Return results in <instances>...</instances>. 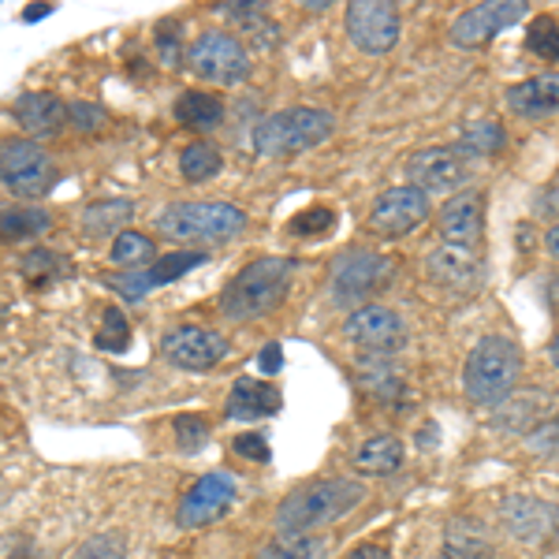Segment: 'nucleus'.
<instances>
[{
  "label": "nucleus",
  "mask_w": 559,
  "mask_h": 559,
  "mask_svg": "<svg viewBox=\"0 0 559 559\" xmlns=\"http://www.w3.org/2000/svg\"><path fill=\"white\" fill-rule=\"evenodd\" d=\"M75 559H128V540L120 534H97L79 548Z\"/></svg>",
  "instance_id": "nucleus-35"
},
{
  "label": "nucleus",
  "mask_w": 559,
  "mask_h": 559,
  "mask_svg": "<svg viewBox=\"0 0 559 559\" xmlns=\"http://www.w3.org/2000/svg\"><path fill=\"white\" fill-rule=\"evenodd\" d=\"M366 500V485L350 477H321L313 485H302L280 503L276 530L280 534H313L332 522L347 519Z\"/></svg>",
  "instance_id": "nucleus-2"
},
{
  "label": "nucleus",
  "mask_w": 559,
  "mask_h": 559,
  "mask_svg": "<svg viewBox=\"0 0 559 559\" xmlns=\"http://www.w3.org/2000/svg\"><path fill=\"white\" fill-rule=\"evenodd\" d=\"M437 228H440V239H444L452 250H466V254H474L485 239V198L477 191L455 194L452 202L440 210Z\"/></svg>",
  "instance_id": "nucleus-15"
},
{
  "label": "nucleus",
  "mask_w": 559,
  "mask_h": 559,
  "mask_svg": "<svg viewBox=\"0 0 559 559\" xmlns=\"http://www.w3.org/2000/svg\"><path fill=\"white\" fill-rule=\"evenodd\" d=\"M403 466V440L400 437H388V432H381V437H369L366 444H358L355 452V471L358 474H395Z\"/></svg>",
  "instance_id": "nucleus-25"
},
{
  "label": "nucleus",
  "mask_w": 559,
  "mask_h": 559,
  "mask_svg": "<svg viewBox=\"0 0 559 559\" xmlns=\"http://www.w3.org/2000/svg\"><path fill=\"white\" fill-rule=\"evenodd\" d=\"M247 224L250 216L231 202H176L157 216V231L176 242H228Z\"/></svg>",
  "instance_id": "nucleus-5"
},
{
  "label": "nucleus",
  "mask_w": 559,
  "mask_h": 559,
  "mask_svg": "<svg viewBox=\"0 0 559 559\" xmlns=\"http://www.w3.org/2000/svg\"><path fill=\"white\" fill-rule=\"evenodd\" d=\"M426 273L444 287H455V292H474L477 280H481V265L466 254V250H452V247H440L432 250L426 261Z\"/></svg>",
  "instance_id": "nucleus-21"
},
{
  "label": "nucleus",
  "mask_w": 559,
  "mask_h": 559,
  "mask_svg": "<svg viewBox=\"0 0 559 559\" xmlns=\"http://www.w3.org/2000/svg\"><path fill=\"white\" fill-rule=\"evenodd\" d=\"M503 146H508V134H503V128L496 120H474V123H466V131H463V139H459V146L455 153L459 157H489V153H500Z\"/></svg>",
  "instance_id": "nucleus-28"
},
{
  "label": "nucleus",
  "mask_w": 559,
  "mask_h": 559,
  "mask_svg": "<svg viewBox=\"0 0 559 559\" xmlns=\"http://www.w3.org/2000/svg\"><path fill=\"white\" fill-rule=\"evenodd\" d=\"M176 120L187 123L191 131H216L224 120V102L216 94H202V90H187L176 102Z\"/></svg>",
  "instance_id": "nucleus-26"
},
{
  "label": "nucleus",
  "mask_w": 559,
  "mask_h": 559,
  "mask_svg": "<svg viewBox=\"0 0 559 559\" xmlns=\"http://www.w3.org/2000/svg\"><path fill=\"white\" fill-rule=\"evenodd\" d=\"M205 261H210V254H202V250H173V254H160V258L146 269L150 292H153V287L176 284L179 276H187L191 269L205 265Z\"/></svg>",
  "instance_id": "nucleus-27"
},
{
  "label": "nucleus",
  "mask_w": 559,
  "mask_h": 559,
  "mask_svg": "<svg viewBox=\"0 0 559 559\" xmlns=\"http://www.w3.org/2000/svg\"><path fill=\"white\" fill-rule=\"evenodd\" d=\"M187 64H191L198 79L216 86H236L250 75V57L242 49V41L224 31L198 34V41L187 49Z\"/></svg>",
  "instance_id": "nucleus-8"
},
{
  "label": "nucleus",
  "mask_w": 559,
  "mask_h": 559,
  "mask_svg": "<svg viewBox=\"0 0 559 559\" xmlns=\"http://www.w3.org/2000/svg\"><path fill=\"white\" fill-rule=\"evenodd\" d=\"M508 108L522 120H548L559 108V75L548 71V75H534L526 83L508 86Z\"/></svg>",
  "instance_id": "nucleus-18"
},
{
  "label": "nucleus",
  "mask_w": 559,
  "mask_h": 559,
  "mask_svg": "<svg viewBox=\"0 0 559 559\" xmlns=\"http://www.w3.org/2000/svg\"><path fill=\"white\" fill-rule=\"evenodd\" d=\"M52 12V4H45V8H26L23 12V23H34V20H45V15Z\"/></svg>",
  "instance_id": "nucleus-44"
},
{
  "label": "nucleus",
  "mask_w": 559,
  "mask_h": 559,
  "mask_svg": "<svg viewBox=\"0 0 559 559\" xmlns=\"http://www.w3.org/2000/svg\"><path fill=\"white\" fill-rule=\"evenodd\" d=\"M258 559H324V540L313 534H280L261 548Z\"/></svg>",
  "instance_id": "nucleus-29"
},
{
  "label": "nucleus",
  "mask_w": 559,
  "mask_h": 559,
  "mask_svg": "<svg viewBox=\"0 0 559 559\" xmlns=\"http://www.w3.org/2000/svg\"><path fill=\"white\" fill-rule=\"evenodd\" d=\"M231 452L239 459H250V463H269L273 452H269V440L261 437V432H239L236 440H231Z\"/></svg>",
  "instance_id": "nucleus-40"
},
{
  "label": "nucleus",
  "mask_w": 559,
  "mask_h": 559,
  "mask_svg": "<svg viewBox=\"0 0 559 559\" xmlns=\"http://www.w3.org/2000/svg\"><path fill=\"white\" fill-rule=\"evenodd\" d=\"M94 344H97V350H108V355H120V350L131 347V324L123 318L120 306H108L102 313V329H97Z\"/></svg>",
  "instance_id": "nucleus-32"
},
{
  "label": "nucleus",
  "mask_w": 559,
  "mask_h": 559,
  "mask_svg": "<svg viewBox=\"0 0 559 559\" xmlns=\"http://www.w3.org/2000/svg\"><path fill=\"white\" fill-rule=\"evenodd\" d=\"M503 522H508V530L519 540L537 545V540H545L552 534L556 511H552V503H540L534 496H511V500H503Z\"/></svg>",
  "instance_id": "nucleus-20"
},
{
  "label": "nucleus",
  "mask_w": 559,
  "mask_h": 559,
  "mask_svg": "<svg viewBox=\"0 0 559 559\" xmlns=\"http://www.w3.org/2000/svg\"><path fill=\"white\" fill-rule=\"evenodd\" d=\"M444 559H492V534L477 519H452L444 530Z\"/></svg>",
  "instance_id": "nucleus-22"
},
{
  "label": "nucleus",
  "mask_w": 559,
  "mask_h": 559,
  "mask_svg": "<svg viewBox=\"0 0 559 559\" xmlns=\"http://www.w3.org/2000/svg\"><path fill=\"white\" fill-rule=\"evenodd\" d=\"M332 131H336V116L329 108H280L254 128V150L261 157H295V153L318 150L321 142H329Z\"/></svg>",
  "instance_id": "nucleus-4"
},
{
  "label": "nucleus",
  "mask_w": 559,
  "mask_h": 559,
  "mask_svg": "<svg viewBox=\"0 0 559 559\" xmlns=\"http://www.w3.org/2000/svg\"><path fill=\"white\" fill-rule=\"evenodd\" d=\"M344 332L362 355L388 358L407 344V324H403V318L395 310H388V306H358L347 318Z\"/></svg>",
  "instance_id": "nucleus-10"
},
{
  "label": "nucleus",
  "mask_w": 559,
  "mask_h": 559,
  "mask_svg": "<svg viewBox=\"0 0 559 559\" xmlns=\"http://www.w3.org/2000/svg\"><path fill=\"white\" fill-rule=\"evenodd\" d=\"M284 407L280 392L273 384L258 381V377H239L228 392V418L231 421H261V418H273Z\"/></svg>",
  "instance_id": "nucleus-17"
},
{
  "label": "nucleus",
  "mask_w": 559,
  "mask_h": 559,
  "mask_svg": "<svg viewBox=\"0 0 559 559\" xmlns=\"http://www.w3.org/2000/svg\"><path fill=\"white\" fill-rule=\"evenodd\" d=\"M519 373H522V350L515 340L485 336L477 340L471 358H466V373H463L466 395H471L477 407L496 411L515 395Z\"/></svg>",
  "instance_id": "nucleus-3"
},
{
  "label": "nucleus",
  "mask_w": 559,
  "mask_h": 559,
  "mask_svg": "<svg viewBox=\"0 0 559 559\" xmlns=\"http://www.w3.org/2000/svg\"><path fill=\"white\" fill-rule=\"evenodd\" d=\"M332 224H336V210H324V205H313V210L299 213L292 221V231L295 236H321V231H329Z\"/></svg>",
  "instance_id": "nucleus-37"
},
{
  "label": "nucleus",
  "mask_w": 559,
  "mask_h": 559,
  "mask_svg": "<svg viewBox=\"0 0 559 559\" xmlns=\"http://www.w3.org/2000/svg\"><path fill=\"white\" fill-rule=\"evenodd\" d=\"M407 176H411V187L432 194V191H455V187L466 183L471 173H466L455 146H429V150H418L407 160Z\"/></svg>",
  "instance_id": "nucleus-16"
},
{
  "label": "nucleus",
  "mask_w": 559,
  "mask_h": 559,
  "mask_svg": "<svg viewBox=\"0 0 559 559\" xmlns=\"http://www.w3.org/2000/svg\"><path fill=\"white\" fill-rule=\"evenodd\" d=\"M52 228V216L41 205H0V242L38 239Z\"/></svg>",
  "instance_id": "nucleus-24"
},
{
  "label": "nucleus",
  "mask_w": 559,
  "mask_h": 559,
  "mask_svg": "<svg viewBox=\"0 0 559 559\" xmlns=\"http://www.w3.org/2000/svg\"><path fill=\"white\" fill-rule=\"evenodd\" d=\"M347 559H392V556H388V548H381V545H362V548H355Z\"/></svg>",
  "instance_id": "nucleus-43"
},
{
  "label": "nucleus",
  "mask_w": 559,
  "mask_h": 559,
  "mask_svg": "<svg viewBox=\"0 0 559 559\" xmlns=\"http://www.w3.org/2000/svg\"><path fill=\"white\" fill-rule=\"evenodd\" d=\"M344 26L358 49L369 57H381L400 41V8L388 0H350Z\"/></svg>",
  "instance_id": "nucleus-9"
},
{
  "label": "nucleus",
  "mask_w": 559,
  "mask_h": 559,
  "mask_svg": "<svg viewBox=\"0 0 559 559\" xmlns=\"http://www.w3.org/2000/svg\"><path fill=\"white\" fill-rule=\"evenodd\" d=\"M8 559H45V556H38V552H31V548H15V552H12V556H8Z\"/></svg>",
  "instance_id": "nucleus-45"
},
{
  "label": "nucleus",
  "mask_w": 559,
  "mask_h": 559,
  "mask_svg": "<svg viewBox=\"0 0 559 559\" xmlns=\"http://www.w3.org/2000/svg\"><path fill=\"white\" fill-rule=\"evenodd\" d=\"M526 49L534 52V57L548 60V64H556V60H559V38H556V20H552V15H540V20H534V26H530V34H526Z\"/></svg>",
  "instance_id": "nucleus-34"
},
{
  "label": "nucleus",
  "mask_w": 559,
  "mask_h": 559,
  "mask_svg": "<svg viewBox=\"0 0 559 559\" xmlns=\"http://www.w3.org/2000/svg\"><path fill=\"white\" fill-rule=\"evenodd\" d=\"M176 440L183 452H198L210 440V421L202 414H183V418H176Z\"/></svg>",
  "instance_id": "nucleus-36"
},
{
  "label": "nucleus",
  "mask_w": 559,
  "mask_h": 559,
  "mask_svg": "<svg viewBox=\"0 0 559 559\" xmlns=\"http://www.w3.org/2000/svg\"><path fill=\"white\" fill-rule=\"evenodd\" d=\"M179 168H183V176L191 179V183H205V179H213L224 168V157H221V150L205 146V142H194V146H187L179 153Z\"/></svg>",
  "instance_id": "nucleus-31"
},
{
  "label": "nucleus",
  "mask_w": 559,
  "mask_h": 559,
  "mask_svg": "<svg viewBox=\"0 0 559 559\" xmlns=\"http://www.w3.org/2000/svg\"><path fill=\"white\" fill-rule=\"evenodd\" d=\"M429 216V194L418 187H392L373 202L369 210V231L384 239H403L411 236L418 224H426Z\"/></svg>",
  "instance_id": "nucleus-13"
},
{
  "label": "nucleus",
  "mask_w": 559,
  "mask_h": 559,
  "mask_svg": "<svg viewBox=\"0 0 559 559\" xmlns=\"http://www.w3.org/2000/svg\"><path fill=\"white\" fill-rule=\"evenodd\" d=\"M160 350L176 369H191V373H205V369L221 366L228 358L231 344L213 329H202V324H179V329L165 332L160 340Z\"/></svg>",
  "instance_id": "nucleus-11"
},
{
  "label": "nucleus",
  "mask_w": 559,
  "mask_h": 559,
  "mask_svg": "<svg viewBox=\"0 0 559 559\" xmlns=\"http://www.w3.org/2000/svg\"><path fill=\"white\" fill-rule=\"evenodd\" d=\"M299 261L295 258H254L250 265H242L236 276L228 280L221 295V310L231 321H258L265 313H273L284 306L287 292H292V280Z\"/></svg>",
  "instance_id": "nucleus-1"
},
{
  "label": "nucleus",
  "mask_w": 559,
  "mask_h": 559,
  "mask_svg": "<svg viewBox=\"0 0 559 559\" xmlns=\"http://www.w3.org/2000/svg\"><path fill=\"white\" fill-rule=\"evenodd\" d=\"M236 492H239L236 477L224 474V471L198 477L194 489L183 496V503H179L176 522H179L183 530H202V526H210V522L228 515V508L236 503Z\"/></svg>",
  "instance_id": "nucleus-14"
},
{
  "label": "nucleus",
  "mask_w": 559,
  "mask_h": 559,
  "mask_svg": "<svg viewBox=\"0 0 559 559\" xmlns=\"http://www.w3.org/2000/svg\"><path fill=\"white\" fill-rule=\"evenodd\" d=\"M131 216H134L131 198H105V202H94L83 213V236L86 239H116L120 231H128Z\"/></svg>",
  "instance_id": "nucleus-23"
},
{
  "label": "nucleus",
  "mask_w": 559,
  "mask_h": 559,
  "mask_svg": "<svg viewBox=\"0 0 559 559\" xmlns=\"http://www.w3.org/2000/svg\"><path fill=\"white\" fill-rule=\"evenodd\" d=\"M64 116L71 120V128L83 131V134H94V131L105 123V108L86 105V102H71V105H64Z\"/></svg>",
  "instance_id": "nucleus-39"
},
{
  "label": "nucleus",
  "mask_w": 559,
  "mask_h": 559,
  "mask_svg": "<svg viewBox=\"0 0 559 559\" xmlns=\"http://www.w3.org/2000/svg\"><path fill=\"white\" fill-rule=\"evenodd\" d=\"M526 12H530V4H522V0H485V4H474L471 12L459 15L448 38H452V45H459V49H481V45H489L500 31L526 20Z\"/></svg>",
  "instance_id": "nucleus-12"
},
{
  "label": "nucleus",
  "mask_w": 559,
  "mask_h": 559,
  "mask_svg": "<svg viewBox=\"0 0 559 559\" xmlns=\"http://www.w3.org/2000/svg\"><path fill=\"white\" fill-rule=\"evenodd\" d=\"M392 280H395V261L381 254V250H344V254L332 261L329 292L336 306L358 310L373 295H381Z\"/></svg>",
  "instance_id": "nucleus-6"
},
{
  "label": "nucleus",
  "mask_w": 559,
  "mask_h": 559,
  "mask_svg": "<svg viewBox=\"0 0 559 559\" xmlns=\"http://www.w3.org/2000/svg\"><path fill=\"white\" fill-rule=\"evenodd\" d=\"M64 102L52 94H41V90H34V94H23L20 102H15V123L31 134V142L38 139H52V134L64 131Z\"/></svg>",
  "instance_id": "nucleus-19"
},
{
  "label": "nucleus",
  "mask_w": 559,
  "mask_h": 559,
  "mask_svg": "<svg viewBox=\"0 0 559 559\" xmlns=\"http://www.w3.org/2000/svg\"><path fill=\"white\" fill-rule=\"evenodd\" d=\"M0 183L23 202H38L60 183L57 160L31 139L0 142Z\"/></svg>",
  "instance_id": "nucleus-7"
},
{
  "label": "nucleus",
  "mask_w": 559,
  "mask_h": 559,
  "mask_svg": "<svg viewBox=\"0 0 559 559\" xmlns=\"http://www.w3.org/2000/svg\"><path fill=\"white\" fill-rule=\"evenodd\" d=\"M157 254V247L150 242V236H142V231H120V236L112 239V247H108V258L116 261V265H142V261H153Z\"/></svg>",
  "instance_id": "nucleus-33"
},
{
  "label": "nucleus",
  "mask_w": 559,
  "mask_h": 559,
  "mask_svg": "<svg viewBox=\"0 0 559 559\" xmlns=\"http://www.w3.org/2000/svg\"><path fill=\"white\" fill-rule=\"evenodd\" d=\"M157 45H160V60L168 68H183V57H179V38H176V23H160L157 26Z\"/></svg>",
  "instance_id": "nucleus-41"
},
{
  "label": "nucleus",
  "mask_w": 559,
  "mask_h": 559,
  "mask_svg": "<svg viewBox=\"0 0 559 559\" xmlns=\"http://www.w3.org/2000/svg\"><path fill=\"white\" fill-rule=\"evenodd\" d=\"M23 273L31 276L38 287H45L49 280H57V276H71V261L60 258L57 250H49V247H34V250H26V254H23Z\"/></svg>",
  "instance_id": "nucleus-30"
},
{
  "label": "nucleus",
  "mask_w": 559,
  "mask_h": 559,
  "mask_svg": "<svg viewBox=\"0 0 559 559\" xmlns=\"http://www.w3.org/2000/svg\"><path fill=\"white\" fill-rule=\"evenodd\" d=\"M105 284L112 287L116 295H123L128 302H139L142 295H150L146 269H134V273H112V276H105Z\"/></svg>",
  "instance_id": "nucleus-38"
},
{
  "label": "nucleus",
  "mask_w": 559,
  "mask_h": 559,
  "mask_svg": "<svg viewBox=\"0 0 559 559\" xmlns=\"http://www.w3.org/2000/svg\"><path fill=\"white\" fill-rule=\"evenodd\" d=\"M258 369L265 377H273V373H280V369H284V347L280 344H265L258 350Z\"/></svg>",
  "instance_id": "nucleus-42"
}]
</instances>
